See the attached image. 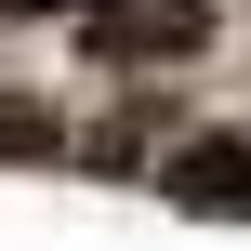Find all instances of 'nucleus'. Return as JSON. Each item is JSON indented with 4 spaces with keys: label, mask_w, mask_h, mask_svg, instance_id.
Here are the masks:
<instances>
[{
    "label": "nucleus",
    "mask_w": 251,
    "mask_h": 251,
    "mask_svg": "<svg viewBox=\"0 0 251 251\" xmlns=\"http://www.w3.org/2000/svg\"><path fill=\"white\" fill-rule=\"evenodd\" d=\"M172 199L185 212H251V146H225V132L212 146H172Z\"/></svg>",
    "instance_id": "nucleus-2"
},
{
    "label": "nucleus",
    "mask_w": 251,
    "mask_h": 251,
    "mask_svg": "<svg viewBox=\"0 0 251 251\" xmlns=\"http://www.w3.org/2000/svg\"><path fill=\"white\" fill-rule=\"evenodd\" d=\"M212 13L199 0H93V53H199Z\"/></svg>",
    "instance_id": "nucleus-1"
}]
</instances>
